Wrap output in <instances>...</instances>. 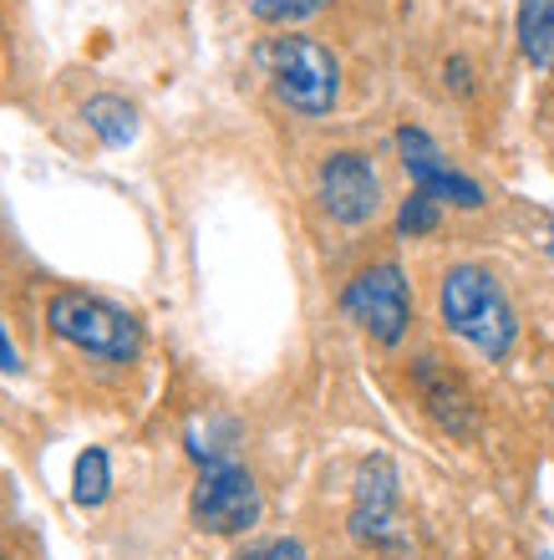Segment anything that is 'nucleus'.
Here are the masks:
<instances>
[{"instance_id": "39448f33", "label": "nucleus", "mask_w": 554, "mask_h": 560, "mask_svg": "<svg viewBox=\"0 0 554 560\" xmlns=\"http://www.w3.org/2000/svg\"><path fill=\"white\" fill-rule=\"evenodd\" d=\"M341 306L356 326H362L372 341L381 347H397L402 331H408V316H412V301H408V280L397 266H366L362 276L346 285Z\"/></svg>"}, {"instance_id": "6e6552de", "label": "nucleus", "mask_w": 554, "mask_h": 560, "mask_svg": "<svg viewBox=\"0 0 554 560\" xmlns=\"http://www.w3.org/2000/svg\"><path fill=\"white\" fill-rule=\"evenodd\" d=\"M417 387H423V402L433 408V418H438L448 433H468V428H473V408H468L463 383L438 368V357H423V362H417Z\"/></svg>"}, {"instance_id": "ddd939ff", "label": "nucleus", "mask_w": 554, "mask_h": 560, "mask_svg": "<svg viewBox=\"0 0 554 560\" xmlns=\"http://www.w3.org/2000/svg\"><path fill=\"white\" fill-rule=\"evenodd\" d=\"M107 485H113V474H107V454H103V448H87V454L76 458V489H72V500L92 510V504L107 500Z\"/></svg>"}, {"instance_id": "0eeeda50", "label": "nucleus", "mask_w": 554, "mask_h": 560, "mask_svg": "<svg viewBox=\"0 0 554 560\" xmlns=\"http://www.w3.org/2000/svg\"><path fill=\"white\" fill-rule=\"evenodd\" d=\"M397 148H402V163H408L412 184H417L423 194H433L438 205H458V209H479L483 205V189L443 159V148L433 143L423 128H402V133H397Z\"/></svg>"}, {"instance_id": "1a4fd4ad", "label": "nucleus", "mask_w": 554, "mask_h": 560, "mask_svg": "<svg viewBox=\"0 0 554 560\" xmlns=\"http://www.w3.org/2000/svg\"><path fill=\"white\" fill-rule=\"evenodd\" d=\"M0 560H51L46 540L31 525V515L15 504L11 479H0Z\"/></svg>"}, {"instance_id": "20e7f679", "label": "nucleus", "mask_w": 554, "mask_h": 560, "mask_svg": "<svg viewBox=\"0 0 554 560\" xmlns=\"http://www.w3.org/2000/svg\"><path fill=\"white\" fill-rule=\"evenodd\" d=\"M193 525L209 535H245L260 525V485L234 458H204V474L193 485Z\"/></svg>"}, {"instance_id": "4468645a", "label": "nucleus", "mask_w": 554, "mask_h": 560, "mask_svg": "<svg viewBox=\"0 0 554 560\" xmlns=\"http://www.w3.org/2000/svg\"><path fill=\"white\" fill-rule=\"evenodd\" d=\"M397 230H402V235H433V230H438V199L417 189L408 205H402V214H397Z\"/></svg>"}, {"instance_id": "9d476101", "label": "nucleus", "mask_w": 554, "mask_h": 560, "mask_svg": "<svg viewBox=\"0 0 554 560\" xmlns=\"http://www.w3.org/2000/svg\"><path fill=\"white\" fill-rule=\"evenodd\" d=\"M519 46L540 72H554V0H519Z\"/></svg>"}, {"instance_id": "f3484780", "label": "nucleus", "mask_w": 554, "mask_h": 560, "mask_svg": "<svg viewBox=\"0 0 554 560\" xmlns=\"http://www.w3.org/2000/svg\"><path fill=\"white\" fill-rule=\"evenodd\" d=\"M0 368H5V372L21 368V362H15V347H11V337H5V331H0Z\"/></svg>"}, {"instance_id": "423d86ee", "label": "nucleus", "mask_w": 554, "mask_h": 560, "mask_svg": "<svg viewBox=\"0 0 554 560\" xmlns=\"http://www.w3.org/2000/svg\"><path fill=\"white\" fill-rule=\"evenodd\" d=\"M321 205L341 224H366L381 209V184L366 153H331L321 168Z\"/></svg>"}, {"instance_id": "2eb2a0df", "label": "nucleus", "mask_w": 554, "mask_h": 560, "mask_svg": "<svg viewBox=\"0 0 554 560\" xmlns=\"http://www.w3.org/2000/svg\"><path fill=\"white\" fill-rule=\"evenodd\" d=\"M255 5V15H264V21H306L310 11H321V0H249Z\"/></svg>"}, {"instance_id": "9b49d317", "label": "nucleus", "mask_w": 554, "mask_h": 560, "mask_svg": "<svg viewBox=\"0 0 554 560\" xmlns=\"http://www.w3.org/2000/svg\"><path fill=\"white\" fill-rule=\"evenodd\" d=\"M392 469L387 464H366L362 479V504H356V530L362 535H381L392 525Z\"/></svg>"}, {"instance_id": "f257e3e1", "label": "nucleus", "mask_w": 554, "mask_h": 560, "mask_svg": "<svg viewBox=\"0 0 554 560\" xmlns=\"http://www.w3.org/2000/svg\"><path fill=\"white\" fill-rule=\"evenodd\" d=\"M443 322L483 357H504L514 347V306L498 280L479 266H452L443 280Z\"/></svg>"}, {"instance_id": "7ed1b4c3", "label": "nucleus", "mask_w": 554, "mask_h": 560, "mask_svg": "<svg viewBox=\"0 0 554 560\" xmlns=\"http://www.w3.org/2000/svg\"><path fill=\"white\" fill-rule=\"evenodd\" d=\"M46 322L57 331L61 341H72L82 352L92 357H107V362H132L138 357V322L128 311L107 306L97 295H82V291H61L46 301Z\"/></svg>"}, {"instance_id": "f8f14e48", "label": "nucleus", "mask_w": 554, "mask_h": 560, "mask_svg": "<svg viewBox=\"0 0 554 560\" xmlns=\"http://www.w3.org/2000/svg\"><path fill=\"white\" fill-rule=\"evenodd\" d=\"M82 118H87L92 133L103 138V143H113V148L132 143V133H138V113H132L122 97H87Z\"/></svg>"}, {"instance_id": "dca6fc26", "label": "nucleus", "mask_w": 554, "mask_h": 560, "mask_svg": "<svg viewBox=\"0 0 554 560\" xmlns=\"http://www.w3.org/2000/svg\"><path fill=\"white\" fill-rule=\"evenodd\" d=\"M245 560H306V556H300L295 540H270V546H260L255 556H245Z\"/></svg>"}, {"instance_id": "f03ea898", "label": "nucleus", "mask_w": 554, "mask_h": 560, "mask_svg": "<svg viewBox=\"0 0 554 560\" xmlns=\"http://www.w3.org/2000/svg\"><path fill=\"white\" fill-rule=\"evenodd\" d=\"M260 67L270 77V88L306 118H326L335 107V92H341V72H335V57L321 42L310 36H275V42L260 51Z\"/></svg>"}]
</instances>
